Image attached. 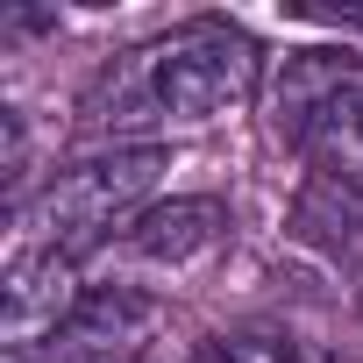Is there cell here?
I'll list each match as a JSON object with an SVG mask.
<instances>
[{"instance_id": "6da1fadb", "label": "cell", "mask_w": 363, "mask_h": 363, "mask_svg": "<svg viewBox=\"0 0 363 363\" xmlns=\"http://www.w3.org/2000/svg\"><path fill=\"white\" fill-rule=\"evenodd\" d=\"M278 143L320 186L363 200V57L349 50H299L271 86Z\"/></svg>"}, {"instance_id": "7a4b0ae2", "label": "cell", "mask_w": 363, "mask_h": 363, "mask_svg": "<svg viewBox=\"0 0 363 363\" xmlns=\"http://www.w3.org/2000/svg\"><path fill=\"white\" fill-rule=\"evenodd\" d=\"M157 178H164V150H107V157L65 164L50 186L22 207L29 250H50V257L100 250L114 228H135L143 200L157 193Z\"/></svg>"}, {"instance_id": "3957f363", "label": "cell", "mask_w": 363, "mask_h": 363, "mask_svg": "<svg viewBox=\"0 0 363 363\" xmlns=\"http://www.w3.org/2000/svg\"><path fill=\"white\" fill-rule=\"evenodd\" d=\"M257 79H264L257 43L221 22H193L150 50V100L171 121H214V114L242 107L257 93Z\"/></svg>"}, {"instance_id": "277c9868", "label": "cell", "mask_w": 363, "mask_h": 363, "mask_svg": "<svg viewBox=\"0 0 363 363\" xmlns=\"http://www.w3.org/2000/svg\"><path fill=\"white\" fill-rule=\"evenodd\" d=\"M72 313H79L72 257H50V250L22 242L15 264H8V285H0V342H8V356H36Z\"/></svg>"}, {"instance_id": "5b68a950", "label": "cell", "mask_w": 363, "mask_h": 363, "mask_svg": "<svg viewBox=\"0 0 363 363\" xmlns=\"http://www.w3.org/2000/svg\"><path fill=\"white\" fill-rule=\"evenodd\" d=\"M221 235H228V207L221 200H164V207L135 214V228L121 235V250L135 264H193Z\"/></svg>"}, {"instance_id": "8992f818", "label": "cell", "mask_w": 363, "mask_h": 363, "mask_svg": "<svg viewBox=\"0 0 363 363\" xmlns=\"http://www.w3.org/2000/svg\"><path fill=\"white\" fill-rule=\"evenodd\" d=\"M292 242L320 250V257H356L363 250V200L320 186V178H306L299 200H292Z\"/></svg>"}, {"instance_id": "52a82bcc", "label": "cell", "mask_w": 363, "mask_h": 363, "mask_svg": "<svg viewBox=\"0 0 363 363\" xmlns=\"http://www.w3.org/2000/svg\"><path fill=\"white\" fill-rule=\"evenodd\" d=\"M200 363H299V349H292V335H278V328H242V335L207 342Z\"/></svg>"}]
</instances>
